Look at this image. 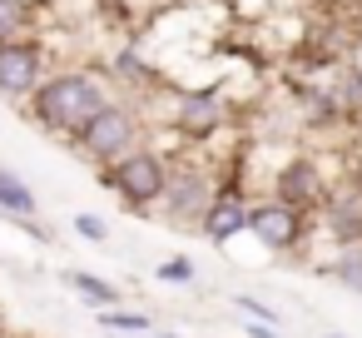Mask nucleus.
I'll return each mask as SVG.
<instances>
[{
  "label": "nucleus",
  "instance_id": "f257e3e1",
  "mask_svg": "<svg viewBox=\"0 0 362 338\" xmlns=\"http://www.w3.org/2000/svg\"><path fill=\"white\" fill-rule=\"evenodd\" d=\"M110 100H115V90H110V80H105L100 70H90V65H65V70H45V80L35 85V95H30L21 110L30 115L35 130H45V135H55V140L70 145Z\"/></svg>",
  "mask_w": 362,
  "mask_h": 338
},
{
  "label": "nucleus",
  "instance_id": "f03ea898",
  "mask_svg": "<svg viewBox=\"0 0 362 338\" xmlns=\"http://www.w3.org/2000/svg\"><path fill=\"white\" fill-rule=\"evenodd\" d=\"M144 135H149V125H144V110L134 105V100H110L75 140H70V150L85 159V164H95V169H105V164H115L119 154H129L134 145H144Z\"/></svg>",
  "mask_w": 362,
  "mask_h": 338
},
{
  "label": "nucleus",
  "instance_id": "7ed1b4c3",
  "mask_svg": "<svg viewBox=\"0 0 362 338\" xmlns=\"http://www.w3.org/2000/svg\"><path fill=\"white\" fill-rule=\"evenodd\" d=\"M164 174H169V154L144 140V145H134L129 154H119L115 164H105V169H100V184H105L110 194H119V204H124L129 214H144V209L159 204Z\"/></svg>",
  "mask_w": 362,
  "mask_h": 338
},
{
  "label": "nucleus",
  "instance_id": "20e7f679",
  "mask_svg": "<svg viewBox=\"0 0 362 338\" xmlns=\"http://www.w3.org/2000/svg\"><path fill=\"white\" fill-rule=\"evenodd\" d=\"M218 179H223V174H218L214 164L194 159V154L169 159L164 194H159V214H164L169 224H179V229H199V219H204V209H209V199H214Z\"/></svg>",
  "mask_w": 362,
  "mask_h": 338
},
{
  "label": "nucleus",
  "instance_id": "39448f33",
  "mask_svg": "<svg viewBox=\"0 0 362 338\" xmlns=\"http://www.w3.org/2000/svg\"><path fill=\"white\" fill-rule=\"evenodd\" d=\"M223 125H228V95H223V85H184V90H169V130L179 140L204 145Z\"/></svg>",
  "mask_w": 362,
  "mask_h": 338
},
{
  "label": "nucleus",
  "instance_id": "423d86ee",
  "mask_svg": "<svg viewBox=\"0 0 362 338\" xmlns=\"http://www.w3.org/2000/svg\"><path fill=\"white\" fill-rule=\"evenodd\" d=\"M243 234H253L268 254H298L308 244V214H298L293 204H283L273 194H248Z\"/></svg>",
  "mask_w": 362,
  "mask_h": 338
},
{
  "label": "nucleus",
  "instance_id": "0eeeda50",
  "mask_svg": "<svg viewBox=\"0 0 362 338\" xmlns=\"http://www.w3.org/2000/svg\"><path fill=\"white\" fill-rule=\"evenodd\" d=\"M45 70H50V55H45V40L40 35H25V40L0 45V100L25 105L35 95V85L45 80Z\"/></svg>",
  "mask_w": 362,
  "mask_h": 338
},
{
  "label": "nucleus",
  "instance_id": "6e6552de",
  "mask_svg": "<svg viewBox=\"0 0 362 338\" xmlns=\"http://www.w3.org/2000/svg\"><path fill=\"white\" fill-rule=\"evenodd\" d=\"M332 189H327V174H322V164L317 159H308V154H293V159H283L278 164V174H273V199H283V204H293L298 214H317L322 209V199H327Z\"/></svg>",
  "mask_w": 362,
  "mask_h": 338
},
{
  "label": "nucleus",
  "instance_id": "1a4fd4ad",
  "mask_svg": "<svg viewBox=\"0 0 362 338\" xmlns=\"http://www.w3.org/2000/svg\"><path fill=\"white\" fill-rule=\"evenodd\" d=\"M243 214H248V189L233 174H223L214 199H209V209H204V219H199V234L209 244H233L243 234Z\"/></svg>",
  "mask_w": 362,
  "mask_h": 338
},
{
  "label": "nucleus",
  "instance_id": "9d476101",
  "mask_svg": "<svg viewBox=\"0 0 362 338\" xmlns=\"http://www.w3.org/2000/svg\"><path fill=\"white\" fill-rule=\"evenodd\" d=\"M322 224L332 229V244H362V189H347V194H327L322 199Z\"/></svg>",
  "mask_w": 362,
  "mask_h": 338
},
{
  "label": "nucleus",
  "instance_id": "9b49d317",
  "mask_svg": "<svg viewBox=\"0 0 362 338\" xmlns=\"http://www.w3.org/2000/svg\"><path fill=\"white\" fill-rule=\"evenodd\" d=\"M115 80L129 90H159V65L144 55V45H119L115 50Z\"/></svg>",
  "mask_w": 362,
  "mask_h": 338
},
{
  "label": "nucleus",
  "instance_id": "f8f14e48",
  "mask_svg": "<svg viewBox=\"0 0 362 338\" xmlns=\"http://www.w3.org/2000/svg\"><path fill=\"white\" fill-rule=\"evenodd\" d=\"M40 214V199H35V189L16 174V169H6L0 164V219H35Z\"/></svg>",
  "mask_w": 362,
  "mask_h": 338
},
{
  "label": "nucleus",
  "instance_id": "ddd939ff",
  "mask_svg": "<svg viewBox=\"0 0 362 338\" xmlns=\"http://www.w3.org/2000/svg\"><path fill=\"white\" fill-rule=\"evenodd\" d=\"M65 283L75 288V298H85L95 313L100 308H119L124 303V288L119 283H110V278H100V274H90V269H65Z\"/></svg>",
  "mask_w": 362,
  "mask_h": 338
},
{
  "label": "nucleus",
  "instance_id": "4468645a",
  "mask_svg": "<svg viewBox=\"0 0 362 338\" xmlns=\"http://www.w3.org/2000/svg\"><path fill=\"white\" fill-rule=\"evenodd\" d=\"M322 274H327L332 283H342L347 293L362 298V244H342V249H332V259L322 264Z\"/></svg>",
  "mask_w": 362,
  "mask_h": 338
},
{
  "label": "nucleus",
  "instance_id": "2eb2a0df",
  "mask_svg": "<svg viewBox=\"0 0 362 338\" xmlns=\"http://www.w3.org/2000/svg\"><path fill=\"white\" fill-rule=\"evenodd\" d=\"M35 21H40V16H35L30 0H0V45L35 35Z\"/></svg>",
  "mask_w": 362,
  "mask_h": 338
},
{
  "label": "nucleus",
  "instance_id": "dca6fc26",
  "mask_svg": "<svg viewBox=\"0 0 362 338\" xmlns=\"http://www.w3.org/2000/svg\"><path fill=\"white\" fill-rule=\"evenodd\" d=\"M95 323L110 328V333H149V328H154V318H149L144 308H124V303H119V308H100Z\"/></svg>",
  "mask_w": 362,
  "mask_h": 338
},
{
  "label": "nucleus",
  "instance_id": "f3484780",
  "mask_svg": "<svg viewBox=\"0 0 362 338\" xmlns=\"http://www.w3.org/2000/svg\"><path fill=\"white\" fill-rule=\"evenodd\" d=\"M154 278H159V283H174V288H189V283L199 278V269H194V259L174 254V259H164V264L154 269Z\"/></svg>",
  "mask_w": 362,
  "mask_h": 338
},
{
  "label": "nucleus",
  "instance_id": "a211bd4d",
  "mask_svg": "<svg viewBox=\"0 0 362 338\" xmlns=\"http://www.w3.org/2000/svg\"><path fill=\"white\" fill-rule=\"evenodd\" d=\"M337 100H342V115H362V70H347L337 80Z\"/></svg>",
  "mask_w": 362,
  "mask_h": 338
},
{
  "label": "nucleus",
  "instance_id": "6ab92c4d",
  "mask_svg": "<svg viewBox=\"0 0 362 338\" xmlns=\"http://www.w3.org/2000/svg\"><path fill=\"white\" fill-rule=\"evenodd\" d=\"M75 234H80L85 244H105V239H110V224H105L100 214H75Z\"/></svg>",
  "mask_w": 362,
  "mask_h": 338
},
{
  "label": "nucleus",
  "instance_id": "aec40b11",
  "mask_svg": "<svg viewBox=\"0 0 362 338\" xmlns=\"http://www.w3.org/2000/svg\"><path fill=\"white\" fill-rule=\"evenodd\" d=\"M233 308H243L253 323H278V308H268V303L253 298V293H233Z\"/></svg>",
  "mask_w": 362,
  "mask_h": 338
},
{
  "label": "nucleus",
  "instance_id": "412c9836",
  "mask_svg": "<svg viewBox=\"0 0 362 338\" xmlns=\"http://www.w3.org/2000/svg\"><path fill=\"white\" fill-rule=\"evenodd\" d=\"M243 333H248V338H283V333H278L273 323H253V318L243 323Z\"/></svg>",
  "mask_w": 362,
  "mask_h": 338
},
{
  "label": "nucleus",
  "instance_id": "4be33fe9",
  "mask_svg": "<svg viewBox=\"0 0 362 338\" xmlns=\"http://www.w3.org/2000/svg\"><path fill=\"white\" fill-rule=\"evenodd\" d=\"M149 338H184V333H169V328H149Z\"/></svg>",
  "mask_w": 362,
  "mask_h": 338
},
{
  "label": "nucleus",
  "instance_id": "5701e85b",
  "mask_svg": "<svg viewBox=\"0 0 362 338\" xmlns=\"http://www.w3.org/2000/svg\"><path fill=\"white\" fill-rule=\"evenodd\" d=\"M322 338H342V333H322Z\"/></svg>",
  "mask_w": 362,
  "mask_h": 338
}]
</instances>
